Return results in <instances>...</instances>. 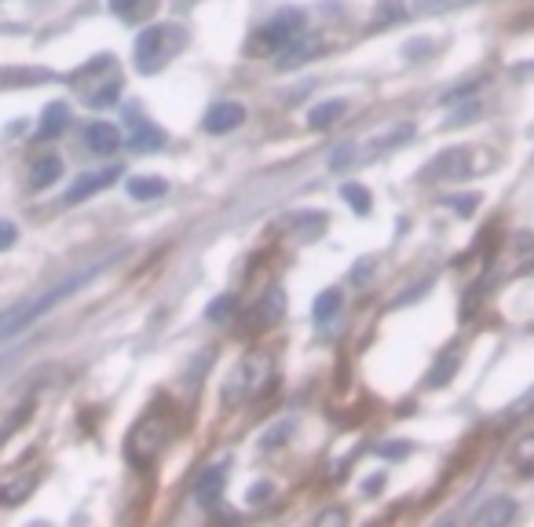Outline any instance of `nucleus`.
<instances>
[{
  "label": "nucleus",
  "instance_id": "7",
  "mask_svg": "<svg viewBox=\"0 0 534 527\" xmlns=\"http://www.w3.org/2000/svg\"><path fill=\"white\" fill-rule=\"evenodd\" d=\"M118 176H121V169H103V173H85V176H77L74 187L66 191L63 202H66V205L85 202V198H92V194L107 191V187H110V183H114V180H118Z\"/></svg>",
  "mask_w": 534,
  "mask_h": 527
},
{
  "label": "nucleus",
  "instance_id": "16",
  "mask_svg": "<svg viewBox=\"0 0 534 527\" xmlns=\"http://www.w3.org/2000/svg\"><path fill=\"white\" fill-rule=\"evenodd\" d=\"M286 315V293L282 290H271L264 297V301L257 304V312H253V319H257L260 326H271V323H278Z\"/></svg>",
  "mask_w": 534,
  "mask_h": 527
},
{
  "label": "nucleus",
  "instance_id": "30",
  "mask_svg": "<svg viewBox=\"0 0 534 527\" xmlns=\"http://www.w3.org/2000/svg\"><path fill=\"white\" fill-rule=\"evenodd\" d=\"M377 454L396 462V458H406V454H410V443H381V447H377Z\"/></svg>",
  "mask_w": 534,
  "mask_h": 527
},
{
  "label": "nucleus",
  "instance_id": "33",
  "mask_svg": "<svg viewBox=\"0 0 534 527\" xmlns=\"http://www.w3.org/2000/svg\"><path fill=\"white\" fill-rule=\"evenodd\" d=\"M319 527L326 524H348V513H341V509H330V513H319V520H315Z\"/></svg>",
  "mask_w": 534,
  "mask_h": 527
},
{
  "label": "nucleus",
  "instance_id": "28",
  "mask_svg": "<svg viewBox=\"0 0 534 527\" xmlns=\"http://www.w3.org/2000/svg\"><path fill=\"white\" fill-rule=\"evenodd\" d=\"M450 205L458 209V216H472L480 205V194H458V198H450Z\"/></svg>",
  "mask_w": 534,
  "mask_h": 527
},
{
  "label": "nucleus",
  "instance_id": "19",
  "mask_svg": "<svg viewBox=\"0 0 534 527\" xmlns=\"http://www.w3.org/2000/svg\"><path fill=\"white\" fill-rule=\"evenodd\" d=\"M341 198L348 202V209H352V213H359V216H366V213H370V205H374V198H370V191H366L363 183H344Z\"/></svg>",
  "mask_w": 534,
  "mask_h": 527
},
{
  "label": "nucleus",
  "instance_id": "23",
  "mask_svg": "<svg viewBox=\"0 0 534 527\" xmlns=\"http://www.w3.org/2000/svg\"><path fill=\"white\" fill-rule=\"evenodd\" d=\"M341 301H344L341 290L319 293V297H315V319H333V315L341 312Z\"/></svg>",
  "mask_w": 534,
  "mask_h": 527
},
{
  "label": "nucleus",
  "instance_id": "17",
  "mask_svg": "<svg viewBox=\"0 0 534 527\" xmlns=\"http://www.w3.org/2000/svg\"><path fill=\"white\" fill-rule=\"evenodd\" d=\"M169 191V183L161 180V176H132L129 180V194L136 202H150V198H161V194Z\"/></svg>",
  "mask_w": 534,
  "mask_h": 527
},
{
  "label": "nucleus",
  "instance_id": "1",
  "mask_svg": "<svg viewBox=\"0 0 534 527\" xmlns=\"http://www.w3.org/2000/svg\"><path fill=\"white\" fill-rule=\"evenodd\" d=\"M118 257V253H114ZM110 257V260H114ZM110 260H99V264H92V268H85V271H77V275H70V279L63 282V286H52V290H44L41 297H30V301H22V304H15L8 315H0V337H15L19 330H26L30 323H37L44 312H52L55 304H63L70 293H77L81 286H88V282L96 279V275H103L107 271V264Z\"/></svg>",
  "mask_w": 534,
  "mask_h": 527
},
{
  "label": "nucleus",
  "instance_id": "8",
  "mask_svg": "<svg viewBox=\"0 0 534 527\" xmlns=\"http://www.w3.org/2000/svg\"><path fill=\"white\" fill-rule=\"evenodd\" d=\"M513 517H516V502L513 498L498 495V498H487V502L472 513V524L476 527H502V524H509Z\"/></svg>",
  "mask_w": 534,
  "mask_h": 527
},
{
  "label": "nucleus",
  "instance_id": "6",
  "mask_svg": "<svg viewBox=\"0 0 534 527\" xmlns=\"http://www.w3.org/2000/svg\"><path fill=\"white\" fill-rule=\"evenodd\" d=\"M246 121V107L242 103H216L209 114H205L202 129L209 132V136H224V132L238 129Z\"/></svg>",
  "mask_w": 534,
  "mask_h": 527
},
{
  "label": "nucleus",
  "instance_id": "22",
  "mask_svg": "<svg viewBox=\"0 0 534 527\" xmlns=\"http://www.w3.org/2000/svg\"><path fill=\"white\" fill-rule=\"evenodd\" d=\"M235 312H238V297L224 293V297H216V301L205 308V319H209V323H227Z\"/></svg>",
  "mask_w": 534,
  "mask_h": 527
},
{
  "label": "nucleus",
  "instance_id": "2",
  "mask_svg": "<svg viewBox=\"0 0 534 527\" xmlns=\"http://www.w3.org/2000/svg\"><path fill=\"white\" fill-rule=\"evenodd\" d=\"M183 44H187V33H183V26H176V22L147 26V30L136 37V70L139 74H154V70H161L172 55L180 52Z\"/></svg>",
  "mask_w": 534,
  "mask_h": 527
},
{
  "label": "nucleus",
  "instance_id": "13",
  "mask_svg": "<svg viewBox=\"0 0 534 527\" xmlns=\"http://www.w3.org/2000/svg\"><path fill=\"white\" fill-rule=\"evenodd\" d=\"M66 125H70V107H66V103H48L41 114V125H37V140H55V136H63Z\"/></svg>",
  "mask_w": 534,
  "mask_h": 527
},
{
  "label": "nucleus",
  "instance_id": "25",
  "mask_svg": "<svg viewBox=\"0 0 534 527\" xmlns=\"http://www.w3.org/2000/svg\"><path fill=\"white\" fill-rule=\"evenodd\" d=\"M33 484H37V476H22L19 484H11V487H4V491H0V502H8V506H15V502H22V498L30 495Z\"/></svg>",
  "mask_w": 534,
  "mask_h": 527
},
{
  "label": "nucleus",
  "instance_id": "5",
  "mask_svg": "<svg viewBox=\"0 0 534 527\" xmlns=\"http://www.w3.org/2000/svg\"><path fill=\"white\" fill-rule=\"evenodd\" d=\"M300 11H282V15H275V19L267 22L264 30H260V44H264L267 52H282L297 33H304L300 30Z\"/></svg>",
  "mask_w": 534,
  "mask_h": 527
},
{
  "label": "nucleus",
  "instance_id": "27",
  "mask_svg": "<svg viewBox=\"0 0 534 527\" xmlns=\"http://www.w3.org/2000/svg\"><path fill=\"white\" fill-rule=\"evenodd\" d=\"M527 414H534V388H527L524 396H520L513 407L505 410V421H520V418H527Z\"/></svg>",
  "mask_w": 534,
  "mask_h": 527
},
{
  "label": "nucleus",
  "instance_id": "36",
  "mask_svg": "<svg viewBox=\"0 0 534 527\" xmlns=\"http://www.w3.org/2000/svg\"><path fill=\"white\" fill-rule=\"evenodd\" d=\"M370 271H374V260H363V268H359V271H352V279H366Z\"/></svg>",
  "mask_w": 534,
  "mask_h": 527
},
{
  "label": "nucleus",
  "instance_id": "32",
  "mask_svg": "<svg viewBox=\"0 0 534 527\" xmlns=\"http://www.w3.org/2000/svg\"><path fill=\"white\" fill-rule=\"evenodd\" d=\"M271 491H275V487L267 484V480H260V484H253L249 487V502H267V498H271Z\"/></svg>",
  "mask_w": 534,
  "mask_h": 527
},
{
  "label": "nucleus",
  "instance_id": "24",
  "mask_svg": "<svg viewBox=\"0 0 534 527\" xmlns=\"http://www.w3.org/2000/svg\"><path fill=\"white\" fill-rule=\"evenodd\" d=\"M326 227V216L322 213H297L293 216V231L297 235H304V238H315Z\"/></svg>",
  "mask_w": 534,
  "mask_h": 527
},
{
  "label": "nucleus",
  "instance_id": "15",
  "mask_svg": "<svg viewBox=\"0 0 534 527\" xmlns=\"http://www.w3.org/2000/svg\"><path fill=\"white\" fill-rule=\"evenodd\" d=\"M59 176H63V162H59L55 154H48V158H37V162H33V169H30V183L37 187V191L52 187Z\"/></svg>",
  "mask_w": 534,
  "mask_h": 527
},
{
  "label": "nucleus",
  "instance_id": "34",
  "mask_svg": "<svg viewBox=\"0 0 534 527\" xmlns=\"http://www.w3.org/2000/svg\"><path fill=\"white\" fill-rule=\"evenodd\" d=\"M286 432H289V425H278L275 432H264V440H260V443H264V447H278V443H282V436H286Z\"/></svg>",
  "mask_w": 534,
  "mask_h": 527
},
{
  "label": "nucleus",
  "instance_id": "37",
  "mask_svg": "<svg viewBox=\"0 0 534 527\" xmlns=\"http://www.w3.org/2000/svg\"><path fill=\"white\" fill-rule=\"evenodd\" d=\"M381 484H385V476H374V480H366V495H374Z\"/></svg>",
  "mask_w": 534,
  "mask_h": 527
},
{
  "label": "nucleus",
  "instance_id": "21",
  "mask_svg": "<svg viewBox=\"0 0 534 527\" xmlns=\"http://www.w3.org/2000/svg\"><path fill=\"white\" fill-rule=\"evenodd\" d=\"M509 462L520 469V473H531L534 469V432L531 436H520L513 447V454H509Z\"/></svg>",
  "mask_w": 534,
  "mask_h": 527
},
{
  "label": "nucleus",
  "instance_id": "14",
  "mask_svg": "<svg viewBox=\"0 0 534 527\" xmlns=\"http://www.w3.org/2000/svg\"><path fill=\"white\" fill-rule=\"evenodd\" d=\"M344 114H348V103H344V99H326V103H319V107L308 114V125L315 132H322V129H330V125H337Z\"/></svg>",
  "mask_w": 534,
  "mask_h": 527
},
{
  "label": "nucleus",
  "instance_id": "10",
  "mask_svg": "<svg viewBox=\"0 0 534 527\" xmlns=\"http://www.w3.org/2000/svg\"><path fill=\"white\" fill-rule=\"evenodd\" d=\"M129 143L136 147V151H161V147H165V132H161L158 125L143 121L136 110H132L129 114Z\"/></svg>",
  "mask_w": 534,
  "mask_h": 527
},
{
  "label": "nucleus",
  "instance_id": "29",
  "mask_svg": "<svg viewBox=\"0 0 534 527\" xmlns=\"http://www.w3.org/2000/svg\"><path fill=\"white\" fill-rule=\"evenodd\" d=\"M15 238H19V227L11 224V220H0V253L15 246Z\"/></svg>",
  "mask_w": 534,
  "mask_h": 527
},
{
  "label": "nucleus",
  "instance_id": "18",
  "mask_svg": "<svg viewBox=\"0 0 534 527\" xmlns=\"http://www.w3.org/2000/svg\"><path fill=\"white\" fill-rule=\"evenodd\" d=\"M458 366H461V355L454 352V348H450V352H447V359H439V363L432 366V370H428V377H425V381H428V388L447 385L450 377H454V370H458Z\"/></svg>",
  "mask_w": 534,
  "mask_h": 527
},
{
  "label": "nucleus",
  "instance_id": "11",
  "mask_svg": "<svg viewBox=\"0 0 534 527\" xmlns=\"http://www.w3.org/2000/svg\"><path fill=\"white\" fill-rule=\"evenodd\" d=\"M319 52V41L315 37H308V33H297L293 41L278 52V70H293V66H300V63H308L311 55Z\"/></svg>",
  "mask_w": 534,
  "mask_h": 527
},
{
  "label": "nucleus",
  "instance_id": "9",
  "mask_svg": "<svg viewBox=\"0 0 534 527\" xmlns=\"http://www.w3.org/2000/svg\"><path fill=\"white\" fill-rule=\"evenodd\" d=\"M224 484H227L224 465L205 469V473L198 476V484H194V502H198V506H216V502H220V495H224Z\"/></svg>",
  "mask_w": 534,
  "mask_h": 527
},
{
  "label": "nucleus",
  "instance_id": "31",
  "mask_svg": "<svg viewBox=\"0 0 534 527\" xmlns=\"http://www.w3.org/2000/svg\"><path fill=\"white\" fill-rule=\"evenodd\" d=\"M118 96H121V85H107V92H99V96H88V103H92V107H110V103H114Z\"/></svg>",
  "mask_w": 534,
  "mask_h": 527
},
{
  "label": "nucleus",
  "instance_id": "4",
  "mask_svg": "<svg viewBox=\"0 0 534 527\" xmlns=\"http://www.w3.org/2000/svg\"><path fill=\"white\" fill-rule=\"evenodd\" d=\"M465 176H472V151L469 147H447V151L436 154V158L421 169V180L454 183V180H465Z\"/></svg>",
  "mask_w": 534,
  "mask_h": 527
},
{
  "label": "nucleus",
  "instance_id": "3",
  "mask_svg": "<svg viewBox=\"0 0 534 527\" xmlns=\"http://www.w3.org/2000/svg\"><path fill=\"white\" fill-rule=\"evenodd\" d=\"M165 440H169V421H161L158 414H150V418H143L136 429L129 432V440H125V458H129L136 469H143V465H150L154 458H158Z\"/></svg>",
  "mask_w": 534,
  "mask_h": 527
},
{
  "label": "nucleus",
  "instance_id": "26",
  "mask_svg": "<svg viewBox=\"0 0 534 527\" xmlns=\"http://www.w3.org/2000/svg\"><path fill=\"white\" fill-rule=\"evenodd\" d=\"M48 70H0V85H15V81H48Z\"/></svg>",
  "mask_w": 534,
  "mask_h": 527
},
{
  "label": "nucleus",
  "instance_id": "12",
  "mask_svg": "<svg viewBox=\"0 0 534 527\" xmlns=\"http://www.w3.org/2000/svg\"><path fill=\"white\" fill-rule=\"evenodd\" d=\"M85 143L96 154H114L121 147V132L110 125V121H92L85 132Z\"/></svg>",
  "mask_w": 534,
  "mask_h": 527
},
{
  "label": "nucleus",
  "instance_id": "20",
  "mask_svg": "<svg viewBox=\"0 0 534 527\" xmlns=\"http://www.w3.org/2000/svg\"><path fill=\"white\" fill-rule=\"evenodd\" d=\"M110 11L121 15V19L136 22V19H143L147 11H154V0H110Z\"/></svg>",
  "mask_w": 534,
  "mask_h": 527
},
{
  "label": "nucleus",
  "instance_id": "35",
  "mask_svg": "<svg viewBox=\"0 0 534 527\" xmlns=\"http://www.w3.org/2000/svg\"><path fill=\"white\" fill-rule=\"evenodd\" d=\"M377 15H381V19H399V15H403V8H399L396 0H388V4H381V11H377Z\"/></svg>",
  "mask_w": 534,
  "mask_h": 527
}]
</instances>
